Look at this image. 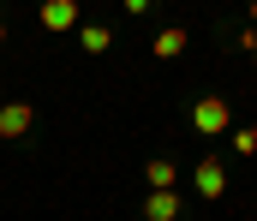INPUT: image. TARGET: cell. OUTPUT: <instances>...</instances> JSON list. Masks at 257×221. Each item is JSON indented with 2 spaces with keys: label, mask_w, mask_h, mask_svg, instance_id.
Masks as SVG:
<instances>
[{
  "label": "cell",
  "mask_w": 257,
  "mask_h": 221,
  "mask_svg": "<svg viewBox=\"0 0 257 221\" xmlns=\"http://www.w3.org/2000/svg\"><path fill=\"white\" fill-rule=\"evenodd\" d=\"M192 126L203 138H221V132H233V108H227L221 96H197L192 102Z\"/></svg>",
  "instance_id": "1"
},
{
  "label": "cell",
  "mask_w": 257,
  "mask_h": 221,
  "mask_svg": "<svg viewBox=\"0 0 257 221\" xmlns=\"http://www.w3.org/2000/svg\"><path fill=\"white\" fill-rule=\"evenodd\" d=\"M30 126H36V108H30V102H6V108H0V138H6V144H18Z\"/></svg>",
  "instance_id": "2"
},
{
  "label": "cell",
  "mask_w": 257,
  "mask_h": 221,
  "mask_svg": "<svg viewBox=\"0 0 257 221\" xmlns=\"http://www.w3.org/2000/svg\"><path fill=\"white\" fill-rule=\"evenodd\" d=\"M192 185L203 191V197H221V191H227V167H221L215 155H203V161L192 167Z\"/></svg>",
  "instance_id": "3"
},
{
  "label": "cell",
  "mask_w": 257,
  "mask_h": 221,
  "mask_svg": "<svg viewBox=\"0 0 257 221\" xmlns=\"http://www.w3.org/2000/svg\"><path fill=\"white\" fill-rule=\"evenodd\" d=\"M78 18H84L78 0H48L42 6V30H78Z\"/></svg>",
  "instance_id": "4"
},
{
  "label": "cell",
  "mask_w": 257,
  "mask_h": 221,
  "mask_svg": "<svg viewBox=\"0 0 257 221\" xmlns=\"http://www.w3.org/2000/svg\"><path fill=\"white\" fill-rule=\"evenodd\" d=\"M144 221H180V191H150L144 197Z\"/></svg>",
  "instance_id": "5"
},
{
  "label": "cell",
  "mask_w": 257,
  "mask_h": 221,
  "mask_svg": "<svg viewBox=\"0 0 257 221\" xmlns=\"http://www.w3.org/2000/svg\"><path fill=\"white\" fill-rule=\"evenodd\" d=\"M144 179H150V191H174L180 185V167L168 155H156V161H144Z\"/></svg>",
  "instance_id": "6"
},
{
  "label": "cell",
  "mask_w": 257,
  "mask_h": 221,
  "mask_svg": "<svg viewBox=\"0 0 257 221\" xmlns=\"http://www.w3.org/2000/svg\"><path fill=\"white\" fill-rule=\"evenodd\" d=\"M150 54H156V60H180V54H186V30H180V24H168V30L150 42Z\"/></svg>",
  "instance_id": "7"
},
{
  "label": "cell",
  "mask_w": 257,
  "mask_h": 221,
  "mask_svg": "<svg viewBox=\"0 0 257 221\" xmlns=\"http://www.w3.org/2000/svg\"><path fill=\"white\" fill-rule=\"evenodd\" d=\"M78 42H84V54H108L114 30H108V24H78Z\"/></svg>",
  "instance_id": "8"
},
{
  "label": "cell",
  "mask_w": 257,
  "mask_h": 221,
  "mask_svg": "<svg viewBox=\"0 0 257 221\" xmlns=\"http://www.w3.org/2000/svg\"><path fill=\"white\" fill-rule=\"evenodd\" d=\"M227 144H233V155H257V126H239Z\"/></svg>",
  "instance_id": "9"
},
{
  "label": "cell",
  "mask_w": 257,
  "mask_h": 221,
  "mask_svg": "<svg viewBox=\"0 0 257 221\" xmlns=\"http://www.w3.org/2000/svg\"><path fill=\"white\" fill-rule=\"evenodd\" d=\"M239 48H245V54L257 60V30H245V36H239Z\"/></svg>",
  "instance_id": "10"
},
{
  "label": "cell",
  "mask_w": 257,
  "mask_h": 221,
  "mask_svg": "<svg viewBox=\"0 0 257 221\" xmlns=\"http://www.w3.org/2000/svg\"><path fill=\"white\" fill-rule=\"evenodd\" d=\"M0 42H6V6H0Z\"/></svg>",
  "instance_id": "11"
},
{
  "label": "cell",
  "mask_w": 257,
  "mask_h": 221,
  "mask_svg": "<svg viewBox=\"0 0 257 221\" xmlns=\"http://www.w3.org/2000/svg\"><path fill=\"white\" fill-rule=\"evenodd\" d=\"M251 30H257V6H251Z\"/></svg>",
  "instance_id": "12"
}]
</instances>
